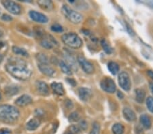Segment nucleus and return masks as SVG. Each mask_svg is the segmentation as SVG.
Wrapping results in <instances>:
<instances>
[{"label": "nucleus", "instance_id": "nucleus-1", "mask_svg": "<svg viewBox=\"0 0 153 134\" xmlns=\"http://www.w3.org/2000/svg\"><path fill=\"white\" fill-rule=\"evenodd\" d=\"M6 69L12 77L21 81H27L32 75L31 70L27 67L23 60L11 58L6 65Z\"/></svg>", "mask_w": 153, "mask_h": 134}, {"label": "nucleus", "instance_id": "nucleus-2", "mask_svg": "<svg viewBox=\"0 0 153 134\" xmlns=\"http://www.w3.org/2000/svg\"><path fill=\"white\" fill-rule=\"evenodd\" d=\"M20 112L16 107L8 104L0 105V121L12 124L18 120Z\"/></svg>", "mask_w": 153, "mask_h": 134}, {"label": "nucleus", "instance_id": "nucleus-3", "mask_svg": "<svg viewBox=\"0 0 153 134\" xmlns=\"http://www.w3.org/2000/svg\"><path fill=\"white\" fill-rule=\"evenodd\" d=\"M64 44L72 49H78L82 47V40L77 34L74 33H65L61 37Z\"/></svg>", "mask_w": 153, "mask_h": 134}, {"label": "nucleus", "instance_id": "nucleus-4", "mask_svg": "<svg viewBox=\"0 0 153 134\" xmlns=\"http://www.w3.org/2000/svg\"><path fill=\"white\" fill-rule=\"evenodd\" d=\"M61 12L63 15L71 23L77 24L80 23L83 20V16L79 12L74 10L68 5H63L61 8Z\"/></svg>", "mask_w": 153, "mask_h": 134}, {"label": "nucleus", "instance_id": "nucleus-5", "mask_svg": "<svg viewBox=\"0 0 153 134\" xmlns=\"http://www.w3.org/2000/svg\"><path fill=\"white\" fill-rule=\"evenodd\" d=\"M118 83L120 87L126 92L129 91L131 87V81L129 74L127 72L123 71L118 75Z\"/></svg>", "mask_w": 153, "mask_h": 134}, {"label": "nucleus", "instance_id": "nucleus-6", "mask_svg": "<svg viewBox=\"0 0 153 134\" xmlns=\"http://www.w3.org/2000/svg\"><path fill=\"white\" fill-rule=\"evenodd\" d=\"M39 44L42 48L50 50L55 46H58L59 43L55 40V38H54L53 36L48 35V34H45V35L42 38H41Z\"/></svg>", "mask_w": 153, "mask_h": 134}, {"label": "nucleus", "instance_id": "nucleus-7", "mask_svg": "<svg viewBox=\"0 0 153 134\" xmlns=\"http://www.w3.org/2000/svg\"><path fill=\"white\" fill-rule=\"evenodd\" d=\"M77 61L79 65L80 66L82 69L85 71V72L87 74H92L95 71L94 66L91 63L89 60H88L85 57L82 56H78L77 58Z\"/></svg>", "mask_w": 153, "mask_h": 134}, {"label": "nucleus", "instance_id": "nucleus-8", "mask_svg": "<svg viewBox=\"0 0 153 134\" xmlns=\"http://www.w3.org/2000/svg\"><path fill=\"white\" fill-rule=\"evenodd\" d=\"M100 86L103 91L109 94L114 93L117 90V86L114 81L110 77H105L101 81Z\"/></svg>", "mask_w": 153, "mask_h": 134}, {"label": "nucleus", "instance_id": "nucleus-9", "mask_svg": "<svg viewBox=\"0 0 153 134\" xmlns=\"http://www.w3.org/2000/svg\"><path fill=\"white\" fill-rule=\"evenodd\" d=\"M4 8L9 12L14 15H19L21 12V8L20 5L12 1H3L1 2Z\"/></svg>", "mask_w": 153, "mask_h": 134}, {"label": "nucleus", "instance_id": "nucleus-10", "mask_svg": "<svg viewBox=\"0 0 153 134\" xmlns=\"http://www.w3.org/2000/svg\"><path fill=\"white\" fill-rule=\"evenodd\" d=\"M29 14L32 20L37 22V23L46 24L48 21V17L46 15H44V14L40 13V12H38L35 10H31L29 12Z\"/></svg>", "mask_w": 153, "mask_h": 134}, {"label": "nucleus", "instance_id": "nucleus-11", "mask_svg": "<svg viewBox=\"0 0 153 134\" xmlns=\"http://www.w3.org/2000/svg\"><path fill=\"white\" fill-rule=\"evenodd\" d=\"M36 88L38 93L41 96H46L49 95V87L44 81H37L36 83Z\"/></svg>", "mask_w": 153, "mask_h": 134}, {"label": "nucleus", "instance_id": "nucleus-12", "mask_svg": "<svg viewBox=\"0 0 153 134\" xmlns=\"http://www.w3.org/2000/svg\"><path fill=\"white\" fill-rule=\"evenodd\" d=\"M93 92L91 89L87 87H80L78 89V96L81 100L86 102L91 98Z\"/></svg>", "mask_w": 153, "mask_h": 134}, {"label": "nucleus", "instance_id": "nucleus-13", "mask_svg": "<svg viewBox=\"0 0 153 134\" xmlns=\"http://www.w3.org/2000/svg\"><path fill=\"white\" fill-rule=\"evenodd\" d=\"M123 114L124 118L127 121L133 122L135 121L137 119L136 114L135 112L133 111L131 108H129V107H125L123 110Z\"/></svg>", "mask_w": 153, "mask_h": 134}, {"label": "nucleus", "instance_id": "nucleus-14", "mask_svg": "<svg viewBox=\"0 0 153 134\" xmlns=\"http://www.w3.org/2000/svg\"><path fill=\"white\" fill-rule=\"evenodd\" d=\"M32 98L31 96H29V95H23V96H20L18 99L15 101V103L17 106L20 107H23L26 106L30 104L32 102Z\"/></svg>", "mask_w": 153, "mask_h": 134}, {"label": "nucleus", "instance_id": "nucleus-15", "mask_svg": "<svg viewBox=\"0 0 153 134\" xmlns=\"http://www.w3.org/2000/svg\"><path fill=\"white\" fill-rule=\"evenodd\" d=\"M51 87L53 90V93L58 95V96H63L65 94V89H64L63 85L61 83L53 82L51 85Z\"/></svg>", "mask_w": 153, "mask_h": 134}, {"label": "nucleus", "instance_id": "nucleus-16", "mask_svg": "<svg viewBox=\"0 0 153 134\" xmlns=\"http://www.w3.org/2000/svg\"><path fill=\"white\" fill-rule=\"evenodd\" d=\"M38 69L42 74L45 75L48 77H52L55 72V70H54V69H53V68L50 67L48 64H39Z\"/></svg>", "mask_w": 153, "mask_h": 134}, {"label": "nucleus", "instance_id": "nucleus-17", "mask_svg": "<svg viewBox=\"0 0 153 134\" xmlns=\"http://www.w3.org/2000/svg\"><path fill=\"white\" fill-rule=\"evenodd\" d=\"M38 4L42 9L47 12L53 10L54 8L53 1H49V0H39L38 1Z\"/></svg>", "mask_w": 153, "mask_h": 134}, {"label": "nucleus", "instance_id": "nucleus-18", "mask_svg": "<svg viewBox=\"0 0 153 134\" xmlns=\"http://www.w3.org/2000/svg\"><path fill=\"white\" fill-rule=\"evenodd\" d=\"M40 124V120L38 118L32 119L26 124V129L29 131H34L39 127Z\"/></svg>", "mask_w": 153, "mask_h": 134}, {"label": "nucleus", "instance_id": "nucleus-19", "mask_svg": "<svg viewBox=\"0 0 153 134\" xmlns=\"http://www.w3.org/2000/svg\"><path fill=\"white\" fill-rule=\"evenodd\" d=\"M140 122L143 127L145 129L149 130L151 127V120L147 114H142L140 117Z\"/></svg>", "mask_w": 153, "mask_h": 134}, {"label": "nucleus", "instance_id": "nucleus-20", "mask_svg": "<svg viewBox=\"0 0 153 134\" xmlns=\"http://www.w3.org/2000/svg\"><path fill=\"white\" fill-rule=\"evenodd\" d=\"M65 58L66 59V63L70 66L71 69H74L77 70V67H76V60L74 58L71 54L69 52H66L65 53Z\"/></svg>", "mask_w": 153, "mask_h": 134}, {"label": "nucleus", "instance_id": "nucleus-21", "mask_svg": "<svg viewBox=\"0 0 153 134\" xmlns=\"http://www.w3.org/2000/svg\"><path fill=\"white\" fill-rule=\"evenodd\" d=\"M135 100L138 103L142 104L144 102L146 98V92L143 89L138 88L135 90Z\"/></svg>", "mask_w": 153, "mask_h": 134}, {"label": "nucleus", "instance_id": "nucleus-22", "mask_svg": "<svg viewBox=\"0 0 153 134\" xmlns=\"http://www.w3.org/2000/svg\"><path fill=\"white\" fill-rule=\"evenodd\" d=\"M59 65L61 68V71H62L64 74L67 75H72V70H71V69L70 68V66H69L67 63L65 62V61L59 60Z\"/></svg>", "mask_w": 153, "mask_h": 134}, {"label": "nucleus", "instance_id": "nucleus-23", "mask_svg": "<svg viewBox=\"0 0 153 134\" xmlns=\"http://www.w3.org/2000/svg\"><path fill=\"white\" fill-rule=\"evenodd\" d=\"M108 69L113 75H116L119 72L120 67L117 62H114V61H110L108 64Z\"/></svg>", "mask_w": 153, "mask_h": 134}, {"label": "nucleus", "instance_id": "nucleus-24", "mask_svg": "<svg viewBox=\"0 0 153 134\" xmlns=\"http://www.w3.org/2000/svg\"><path fill=\"white\" fill-rule=\"evenodd\" d=\"M101 45L103 48V50H104V52L108 53V54H111L113 52V49L111 47L110 43L108 42L107 40H105V39H102L101 40Z\"/></svg>", "mask_w": 153, "mask_h": 134}, {"label": "nucleus", "instance_id": "nucleus-25", "mask_svg": "<svg viewBox=\"0 0 153 134\" xmlns=\"http://www.w3.org/2000/svg\"><path fill=\"white\" fill-rule=\"evenodd\" d=\"M112 131L113 134H123L125 131V127L121 123H115L112 126Z\"/></svg>", "mask_w": 153, "mask_h": 134}, {"label": "nucleus", "instance_id": "nucleus-26", "mask_svg": "<svg viewBox=\"0 0 153 134\" xmlns=\"http://www.w3.org/2000/svg\"><path fill=\"white\" fill-rule=\"evenodd\" d=\"M36 58L37 60L39 62V64H48L49 60L48 57L46 56V55L44 54V53H37L36 56Z\"/></svg>", "mask_w": 153, "mask_h": 134}, {"label": "nucleus", "instance_id": "nucleus-27", "mask_svg": "<svg viewBox=\"0 0 153 134\" xmlns=\"http://www.w3.org/2000/svg\"><path fill=\"white\" fill-rule=\"evenodd\" d=\"M12 52L16 55H20L22 56H28L29 53L23 48L17 47V46H13L12 47Z\"/></svg>", "mask_w": 153, "mask_h": 134}, {"label": "nucleus", "instance_id": "nucleus-28", "mask_svg": "<svg viewBox=\"0 0 153 134\" xmlns=\"http://www.w3.org/2000/svg\"><path fill=\"white\" fill-rule=\"evenodd\" d=\"M69 121L70 122H76L80 120V115L78 112H73L70 114V115L68 117Z\"/></svg>", "mask_w": 153, "mask_h": 134}, {"label": "nucleus", "instance_id": "nucleus-29", "mask_svg": "<svg viewBox=\"0 0 153 134\" xmlns=\"http://www.w3.org/2000/svg\"><path fill=\"white\" fill-rule=\"evenodd\" d=\"M100 125L97 122H94L93 124V127L91 129L89 134H100Z\"/></svg>", "mask_w": 153, "mask_h": 134}, {"label": "nucleus", "instance_id": "nucleus-30", "mask_svg": "<svg viewBox=\"0 0 153 134\" xmlns=\"http://www.w3.org/2000/svg\"><path fill=\"white\" fill-rule=\"evenodd\" d=\"M18 91L19 90L17 87H8L5 89L6 94L9 95V96H13V95L17 94Z\"/></svg>", "mask_w": 153, "mask_h": 134}, {"label": "nucleus", "instance_id": "nucleus-31", "mask_svg": "<svg viewBox=\"0 0 153 134\" xmlns=\"http://www.w3.org/2000/svg\"><path fill=\"white\" fill-rule=\"evenodd\" d=\"M51 29L52 31L55 33H62L63 31V28L62 27V26H61L60 24H53V25L51 26Z\"/></svg>", "mask_w": 153, "mask_h": 134}, {"label": "nucleus", "instance_id": "nucleus-32", "mask_svg": "<svg viewBox=\"0 0 153 134\" xmlns=\"http://www.w3.org/2000/svg\"><path fill=\"white\" fill-rule=\"evenodd\" d=\"M34 33H35V35L38 37L40 39L42 38L46 34L45 32H44V31L41 27H36L34 29Z\"/></svg>", "mask_w": 153, "mask_h": 134}, {"label": "nucleus", "instance_id": "nucleus-33", "mask_svg": "<svg viewBox=\"0 0 153 134\" xmlns=\"http://www.w3.org/2000/svg\"><path fill=\"white\" fill-rule=\"evenodd\" d=\"M146 106L150 113H153V97H149L146 98Z\"/></svg>", "mask_w": 153, "mask_h": 134}, {"label": "nucleus", "instance_id": "nucleus-34", "mask_svg": "<svg viewBox=\"0 0 153 134\" xmlns=\"http://www.w3.org/2000/svg\"><path fill=\"white\" fill-rule=\"evenodd\" d=\"M78 126L79 127V128L80 129L81 131H85L86 129H87V127H88L87 123H86L85 120L81 121L80 123H79Z\"/></svg>", "mask_w": 153, "mask_h": 134}, {"label": "nucleus", "instance_id": "nucleus-35", "mask_svg": "<svg viewBox=\"0 0 153 134\" xmlns=\"http://www.w3.org/2000/svg\"><path fill=\"white\" fill-rule=\"evenodd\" d=\"M35 115L37 118L42 117L44 116V111L42 109H36L35 111Z\"/></svg>", "mask_w": 153, "mask_h": 134}, {"label": "nucleus", "instance_id": "nucleus-36", "mask_svg": "<svg viewBox=\"0 0 153 134\" xmlns=\"http://www.w3.org/2000/svg\"><path fill=\"white\" fill-rule=\"evenodd\" d=\"M135 134H144V131H143V129L142 128V127H140V125H137V127H135Z\"/></svg>", "mask_w": 153, "mask_h": 134}, {"label": "nucleus", "instance_id": "nucleus-37", "mask_svg": "<svg viewBox=\"0 0 153 134\" xmlns=\"http://www.w3.org/2000/svg\"><path fill=\"white\" fill-rule=\"evenodd\" d=\"M65 106L67 107L68 109L73 108L74 104L72 103V102H71V100H66L65 102Z\"/></svg>", "mask_w": 153, "mask_h": 134}, {"label": "nucleus", "instance_id": "nucleus-38", "mask_svg": "<svg viewBox=\"0 0 153 134\" xmlns=\"http://www.w3.org/2000/svg\"><path fill=\"white\" fill-rule=\"evenodd\" d=\"M125 24H126V27H127V31H128V33H129L131 35L134 36V35H135L134 30H133L132 28L131 27L129 24H128L127 23H126V22H125Z\"/></svg>", "mask_w": 153, "mask_h": 134}, {"label": "nucleus", "instance_id": "nucleus-39", "mask_svg": "<svg viewBox=\"0 0 153 134\" xmlns=\"http://www.w3.org/2000/svg\"><path fill=\"white\" fill-rule=\"evenodd\" d=\"M66 80H67V81L71 85V86L75 87L76 85H77V83H76V81L74 79H71V78H67Z\"/></svg>", "mask_w": 153, "mask_h": 134}, {"label": "nucleus", "instance_id": "nucleus-40", "mask_svg": "<svg viewBox=\"0 0 153 134\" xmlns=\"http://www.w3.org/2000/svg\"><path fill=\"white\" fill-rule=\"evenodd\" d=\"M2 20H4L5 21H10L12 20V17L8 15V14H4L3 16H1Z\"/></svg>", "mask_w": 153, "mask_h": 134}, {"label": "nucleus", "instance_id": "nucleus-41", "mask_svg": "<svg viewBox=\"0 0 153 134\" xmlns=\"http://www.w3.org/2000/svg\"><path fill=\"white\" fill-rule=\"evenodd\" d=\"M51 62L53 63V64L56 65V64H59V60L55 56H52L51 58Z\"/></svg>", "mask_w": 153, "mask_h": 134}, {"label": "nucleus", "instance_id": "nucleus-42", "mask_svg": "<svg viewBox=\"0 0 153 134\" xmlns=\"http://www.w3.org/2000/svg\"><path fill=\"white\" fill-rule=\"evenodd\" d=\"M0 134H10V131L8 129H1L0 130Z\"/></svg>", "mask_w": 153, "mask_h": 134}, {"label": "nucleus", "instance_id": "nucleus-43", "mask_svg": "<svg viewBox=\"0 0 153 134\" xmlns=\"http://www.w3.org/2000/svg\"><path fill=\"white\" fill-rule=\"evenodd\" d=\"M146 73H147L148 76H149L150 78V79H151V80L152 81V82H153V70H148Z\"/></svg>", "mask_w": 153, "mask_h": 134}, {"label": "nucleus", "instance_id": "nucleus-44", "mask_svg": "<svg viewBox=\"0 0 153 134\" xmlns=\"http://www.w3.org/2000/svg\"><path fill=\"white\" fill-rule=\"evenodd\" d=\"M117 96H118V97L119 99H123L124 98V94H123V92H120V91H118V92H117Z\"/></svg>", "mask_w": 153, "mask_h": 134}, {"label": "nucleus", "instance_id": "nucleus-45", "mask_svg": "<svg viewBox=\"0 0 153 134\" xmlns=\"http://www.w3.org/2000/svg\"><path fill=\"white\" fill-rule=\"evenodd\" d=\"M149 87H150V92H151V93L153 95V82H150L149 83Z\"/></svg>", "mask_w": 153, "mask_h": 134}, {"label": "nucleus", "instance_id": "nucleus-46", "mask_svg": "<svg viewBox=\"0 0 153 134\" xmlns=\"http://www.w3.org/2000/svg\"><path fill=\"white\" fill-rule=\"evenodd\" d=\"M5 46V43L2 41H0V50L3 48Z\"/></svg>", "mask_w": 153, "mask_h": 134}, {"label": "nucleus", "instance_id": "nucleus-47", "mask_svg": "<svg viewBox=\"0 0 153 134\" xmlns=\"http://www.w3.org/2000/svg\"><path fill=\"white\" fill-rule=\"evenodd\" d=\"M64 134H74V133L71 132V131H70L69 130H67V131H66L64 133Z\"/></svg>", "mask_w": 153, "mask_h": 134}, {"label": "nucleus", "instance_id": "nucleus-48", "mask_svg": "<svg viewBox=\"0 0 153 134\" xmlns=\"http://www.w3.org/2000/svg\"><path fill=\"white\" fill-rule=\"evenodd\" d=\"M3 35H4L3 31H2L1 30H0V38H1L2 37H3Z\"/></svg>", "mask_w": 153, "mask_h": 134}, {"label": "nucleus", "instance_id": "nucleus-49", "mask_svg": "<svg viewBox=\"0 0 153 134\" xmlns=\"http://www.w3.org/2000/svg\"><path fill=\"white\" fill-rule=\"evenodd\" d=\"M2 60H3V56H2L1 54H0V63L1 62Z\"/></svg>", "mask_w": 153, "mask_h": 134}]
</instances>
